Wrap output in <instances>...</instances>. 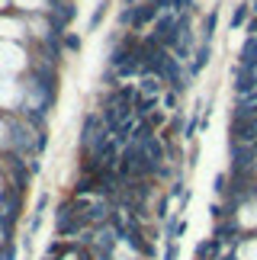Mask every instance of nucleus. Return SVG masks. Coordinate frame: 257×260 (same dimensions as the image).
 Instances as JSON below:
<instances>
[{
    "mask_svg": "<svg viewBox=\"0 0 257 260\" xmlns=\"http://www.w3.org/2000/svg\"><path fill=\"white\" fill-rule=\"evenodd\" d=\"M238 260H257V241H248L238 247Z\"/></svg>",
    "mask_w": 257,
    "mask_h": 260,
    "instance_id": "7ed1b4c3",
    "label": "nucleus"
},
{
    "mask_svg": "<svg viewBox=\"0 0 257 260\" xmlns=\"http://www.w3.org/2000/svg\"><path fill=\"white\" fill-rule=\"evenodd\" d=\"M157 16V7L154 4H148V7H142V10H135V16H132V23H135V29L138 26H145V23H151V19Z\"/></svg>",
    "mask_w": 257,
    "mask_h": 260,
    "instance_id": "f257e3e1",
    "label": "nucleus"
},
{
    "mask_svg": "<svg viewBox=\"0 0 257 260\" xmlns=\"http://www.w3.org/2000/svg\"><path fill=\"white\" fill-rule=\"evenodd\" d=\"M0 10H4V0H0Z\"/></svg>",
    "mask_w": 257,
    "mask_h": 260,
    "instance_id": "0eeeda50",
    "label": "nucleus"
},
{
    "mask_svg": "<svg viewBox=\"0 0 257 260\" xmlns=\"http://www.w3.org/2000/svg\"><path fill=\"white\" fill-rule=\"evenodd\" d=\"M251 29H254V32H257V23H254V26H251Z\"/></svg>",
    "mask_w": 257,
    "mask_h": 260,
    "instance_id": "423d86ee",
    "label": "nucleus"
},
{
    "mask_svg": "<svg viewBox=\"0 0 257 260\" xmlns=\"http://www.w3.org/2000/svg\"><path fill=\"white\" fill-rule=\"evenodd\" d=\"M103 13H106V0H100V7L93 10V19H90V29H97L100 26V19H103Z\"/></svg>",
    "mask_w": 257,
    "mask_h": 260,
    "instance_id": "39448f33",
    "label": "nucleus"
},
{
    "mask_svg": "<svg viewBox=\"0 0 257 260\" xmlns=\"http://www.w3.org/2000/svg\"><path fill=\"white\" fill-rule=\"evenodd\" d=\"M248 19V4H241V7H235V16H232V29L238 32V26Z\"/></svg>",
    "mask_w": 257,
    "mask_h": 260,
    "instance_id": "20e7f679",
    "label": "nucleus"
},
{
    "mask_svg": "<svg viewBox=\"0 0 257 260\" xmlns=\"http://www.w3.org/2000/svg\"><path fill=\"white\" fill-rule=\"evenodd\" d=\"M238 222H241L244 228H254V225H257V203H251V206H244V209H241Z\"/></svg>",
    "mask_w": 257,
    "mask_h": 260,
    "instance_id": "f03ea898",
    "label": "nucleus"
}]
</instances>
